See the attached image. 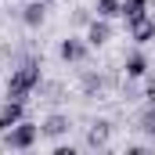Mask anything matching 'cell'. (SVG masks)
Here are the masks:
<instances>
[{"label":"cell","instance_id":"6da1fadb","mask_svg":"<svg viewBox=\"0 0 155 155\" xmlns=\"http://www.w3.org/2000/svg\"><path fill=\"white\" fill-rule=\"evenodd\" d=\"M40 61L36 58H25V61H18L15 69H11V76H7V97H15V101H25L33 90L40 87Z\"/></svg>","mask_w":155,"mask_h":155},{"label":"cell","instance_id":"7a4b0ae2","mask_svg":"<svg viewBox=\"0 0 155 155\" xmlns=\"http://www.w3.org/2000/svg\"><path fill=\"white\" fill-rule=\"evenodd\" d=\"M36 141H40V123H29V119L4 130V148H11V152H29Z\"/></svg>","mask_w":155,"mask_h":155},{"label":"cell","instance_id":"3957f363","mask_svg":"<svg viewBox=\"0 0 155 155\" xmlns=\"http://www.w3.org/2000/svg\"><path fill=\"white\" fill-rule=\"evenodd\" d=\"M58 54H61V61L83 65V61H87V54H90V43H87L83 36H65V40H61V47H58Z\"/></svg>","mask_w":155,"mask_h":155},{"label":"cell","instance_id":"277c9868","mask_svg":"<svg viewBox=\"0 0 155 155\" xmlns=\"http://www.w3.org/2000/svg\"><path fill=\"white\" fill-rule=\"evenodd\" d=\"M25 119V101H15V97H7L4 105H0V134L4 130H11L15 123H22Z\"/></svg>","mask_w":155,"mask_h":155},{"label":"cell","instance_id":"5b68a950","mask_svg":"<svg viewBox=\"0 0 155 155\" xmlns=\"http://www.w3.org/2000/svg\"><path fill=\"white\" fill-rule=\"evenodd\" d=\"M87 43L90 47H105L108 40H112V25H108V18H90L87 22Z\"/></svg>","mask_w":155,"mask_h":155},{"label":"cell","instance_id":"8992f818","mask_svg":"<svg viewBox=\"0 0 155 155\" xmlns=\"http://www.w3.org/2000/svg\"><path fill=\"white\" fill-rule=\"evenodd\" d=\"M108 137H112V123L108 119H94L90 123V130H87V148H105L108 144Z\"/></svg>","mask_w":155,"mask_h":155},{"label":"cell","instance_id":"52a82bcc","mask_svg":"<svg viewBox=\"0 0 155 155\" xmlns=\"http://www.w3.org/2000/svg\"><path fill=\"white\" fill-rule=\"evenodd\" d=\"M105 87H108V79L101 76V72H90V69L79 72V90H83V97H101Z\"/></svg>","mask_w":155,"mask_h":155},{"label":"cell","instance_id":"ba28073f","mask_svg":"<svg viewBox=\"0 0 155 155\" xmlns=\"http://www.w3.org/2000/svg\"><path fill=\"white\" fill-rule=\"evenodd\" d=\"M69 130H72V119L61 116V112H54V116H47L40 123V134H43V137H61V134H69Z\"/></svg>","mask_w":155,"mask_h":155},{"label":"cell","instance_id":"9c48e42d","mask_svg":"<svg viewBox=\"0 0 155 155\" xmlns=\"http://www.w3.org/2000/svg\"><path fill=\"white\" fill-rule=\"evenodd\" d=\"M130 40L134 43H152L155 40V18H137V22H130Z\"/></svg>","mask_w":155,"mask_h":155},{"label":"cell","instance_id":"30bf717a","mask_svg":"<svg viewBox=\"0 0 155 155\" xmlns=\"http://www.w3.org/2000/svg\"><path fill=\"white\" fill-rule=\"evenodd\" d=\"M123 72H126V79H144L148 76V58H144L141 51H134V54L123 61Z\"/></svg>","mask_w":155,"mask_h":155},{"label":"cell","instance_id":"8fae6325","mask_svg":"<svg viewBox=\"0 0 155 155\" xmlns=\"http://www.w3.org/2000/svg\"><path fill=\"white\" fill-rule=\"evenodd\" d=\"M43 18H47V0H33V4H25V7H22V22H25L29 29L43 25Z\"/></svg>","mask_w":155,"mask_h":155},{"label":"cell","instance_id":"7c38bea8","mask_svg":"<svg viewBox=\"0 0 155 155\" xmlns=\"http://www.w3.org/2000/svg\"><path fill=\"white\" fill-rule=\"evenodd\" d=\"M144 15H148V0H123V18H126V25L137 22V18H144Z\"/></svg>","mask_w":155,"mask_h":155},{"label":"cell","instance_id":"4fadbf2b","mask_svg":"<svg viewBox=\"0 0 155 155\" xmlns=\"http://www.w3.org/2000/svg\"><path fill=\"white\" fill-rule=\"evenodd\" d=\"M94 11H97V18H108V22H112V18L123 15V0H97Z\"/></svg>","mask_w":155,"mask_h":155},{"label":"cell","instance_id":"5bb4252c","mask_svg":"<svg viewBox=\"0 0 155 155\" xmlns=\"http://www.w3.org/2000/svg\"><path fill=\"white\" fill-rule=\"evenodd\" d=\"M137 130H141V134H148V137H155V105H148V108L141 112V119H137Z\"/></svg>","mask_w":155,"mask_h":155},{"label":"cell","instance_id":"9a60e30c","mask_svg":"<svg viewBox=\"0 0 155 155\" xmlns=\"http://www.w3.org/2000/svg\"><path fill=\"white\" fill-rule=\"evenodd\" d=\"M144 101L155 105V79H148V87H144Z\"/></svg>","mask_w":155,"mask_h":155},{"label":"cell","instance_id":"2e32d148","mask_svg":"<svg viewBox=\"0 0 155 155\" xmlns=\"http://www.w3.org/2000/svg\"><path fill=\"white\" fill-rule=\"evenodd\" d=\"M47 4H51V0H47Z\"/></svg>","mask_w":155,"mask_h":155}]
</instances>
